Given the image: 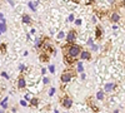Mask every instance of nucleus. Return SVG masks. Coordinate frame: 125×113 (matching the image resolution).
<instances>
[{"label":"nucleus","instance_id":"f257e3e1","mask_svg":"<svg viewBox=\"0 0 125 113\" xmlns=\"http://www.w3.org/2000/svg\"><path fill=\"white\" fill-rule=\"evenodd\" d=\"M81 48H80V45H76V44H70L68 48H65V55H68V57H70V58H76V57H79L80 55V53H81Z\"/></svg>","mask_w":125,"mask_h":113},{"label":"nucleus","instance_id":"f03ea898","mask_svg":"<svg viewBox=\"0 0 125 113\" xmlns=\"http://www.w3.org/2000/svg\"><path fill=\"white\" fill-rule=\"evenodd\" d=\"M61 104H62V107H64V108L69 109L73 106V99L70 97H64V98L61 99Z\"/></svg>","mask_w":125,"mask_h":113},{"label":"nucleus","instance_id":"7ed1b4c3","mask_svg":"<svg viewBox=\"0 0 125 113\" xmlns=\"http://www.w3.org/2000/svg\"><path fill=\"white\" fill-rule=\"evenodd\" d=\"M71 79H73V74L70 73V72H65V73H62L61 77H60V80L62 82V83H69Z\"/></svg>","mask_w":125,"mask_h":113},{"label":"nucleus","instance_id":"20e7f679","mask_svg":"<svg viewBox=\"0 0 125 113\" xmlns=\"http://www.w3.org/2000/svg\"><path fill=\"white\" fill-rule=\"evenodd\" d=\"M75 39H76V33L74 32V30H70V32L68 33V35H66V42L73 43V42H75Z\"/></svg>","mask_w":125,"mask_h":113},{"label":"nucleus","instance_id":"39448f33","mask_svg":"<svg viewBox=\"0 0 125 113\" xmlns=\"http://www.w3.org/2000/svg\"><path fill=\"white\" fill-rule=\"evenodd\" d=\"M116 88L115 83H106L104 86V92H106V93H111V92Z\"/></svg>","mask_w":125,"mask_h":113},{"label":"nucleus","instance_id":"423d86ee","mask_svg":"<svg viewBox=\"0 0 125 113\" xmlns=\"http://www.w3.org/2000/svg\"><path fill=\"white\" fill-rule=\"evenodd\" d=\"M80 59H83V60H90L91 59V53L88 52V50H81Z\"/></svg>","mask_w":125,"mask_h":113},{"label":"nucleus","instance_id":"0eeeda50","mask_svg":"<svg viewBox=\"0 0 125 113\" xmlns=\"http://www.w3.org/2000/svg\"><path fill=\"white\" fill-rule=\"evenodd\" d=\"M26 87V80H25V78L24 77H20L19 79H18V88L19 89H24Z\"/></svg>","mask_w":125,"mask_h":113},{"label":"nucleus","instance_id":"6e6552de","mask_svg":"<svg viewBox=\"0 0 125 113\" xmlns=\"http://www.w3.org/2000/svg\"><path fill=\"white\" fill-rule=\"evenodd\" d=\"M120 19H121V16H120V14H118V13H113L111 16H110V20H111L113 23H119Z\"/></svg>","mask_w":125,"mask_h":113},{"label":"nucleus","instance_id":"1a4fd4ad","mask_svg":"<svg viewBox=\"0 0 125 113\" xmlns=\"http://www.w3.org/2000/svg\"><path fill=\"white\" fill-rule=\"evenodd\" d=\"M76 70L79 72V73H84V65H83L81 62H78L76 63Z\"/></svg>","mask_w":125,"mask_h":113},{"label":"nucleus","instance_id":"9d476101","mask_svg":"<svg viewBox=\"0 0 125 113\" xmlns=\"http://www.w3.org/2000/svg\"><path fill=\"white\" fill-rule=\"evenodd\" d=\"M104 96H105V92H104V90H99L98 93H96L98 100H103V99H104Z\"/></svg>","mask_w":125,"mask_h":113},{"label":"nucleus","instance_id":"9b49d317","mask_svg":"<svg viewBox=\"0 0 125 113\" xmlns=\"http://www.w3.org/2000/svg\"><path fill=\"white\" fill-rule=\"evenodd\" d=\"M38 104H39V99H38V98H31V99H30V106L38 107Z\"/></svg>","mask_w":125,"mask_h":113},{"label":"nucleus","instance_id":"f8f14e48","mask_svg":"<svg viewBox=\"0 0 125 113\" xmlns=\"http://www.w3.org/2000/svg\"><path fill=\"white\" fill-rule=\"evenodd\" d=\"M23 23H25V24H30L31 23V18L29 16V15H23Z\"/></svg>","mask_w":125,"mask_h":113},{"label":"nucleus","instance_id":"ddd939ff","mask_svg":"<svg viewBox=\"0 0 125 113\" xmlns=\"http://www.w3.org/2000/svg\"><path fill=\"white\" fill-rule=\"evenodd\" d=\"M8 99H9V98L6 97V98H4L1 102H0V106H1V108H4V109L8 108V104H6V103H8Z\"/></svg>","mask_w":125,"mask_h":113},{"label":"nucleus","instance_id":"4468645a","mask_svg":"<svg viewBox=\"0 0 125 113\" xmlns=\"http://www.w3.org/2000/svg\"><path fill=\"white\" fill-rule=\"evenodd\" d=\"M6 32V24L5 23H0V34Z\"/></svg>","mask_w":125,"mask_h":113},{"label":"nucleus","instance_id":"2eb2a0df","mask_svg":"<svg viewBox=\"0 0 125 113\" xmlns=\"http://www.w3.org/2000/svg\"><path fill=\"white\" fill-rule=\"evenodd\" d=\"M41 45H43V40H41L40 38L35 39V47H36V48H39V47H41Z\"/></svg>","mask_w":125,"mask_h":113},{"label":"nucleus","instance_id":"dca6fc26","mask_svg":"<svg viewBox=\"0 0 125 113\" xmlns=\"http://www.w3.org/2000/svg\"><path fill=\"white\" fill-rule=\"evenodd\" d=\"M101 34H103V30H101L100 26H98V28H96V38H100Z\"/></svg>","mask_w":125,"mask_h":113},{"label":"nucleus","instance_id":"f3484780","mask_svg":"<svg viewBox=\"0 0 125 113\" xmlns=\"http://www.w3.org/2000/svg\"><path fill=\"white\" fill-rule=\"evenodd\" d=\"M64 33H62V32H60L59 34H58V40H59V42H60V40H62V39H64Z\"/></svg>","mask_w":125,"mask_h":113},{"label":"nucleus","instance_id":"a211bd4d","mask_svg":"<svg viewBox=\"0 0 125 113\" xmlns=\"http://www.w3.org/2000/svg\"><path fill=\"white\" fill-rule=\"evenodd\" d=\"M29 8L33 10V12H35V10H36V9H35V4H34V3H31V1L29 3Z\"/></svg>","mask_w":125,"mask_h":113},{"label":"nucleus","instance_id":"6ab92c4d","mask_svg":"<svg viewBox=\"0 0 125 113\" xmlns=\"http://www.w3.org/2000/svg\"><path fill=\"white\" fill-rule=\"evenodd\" d=\"M49 70H50V73H54V72H55V67H54V64H51V65L49 67Z\"/></svg>","mask_w":125,"mask_h":113},{"label":"nucleus","instance_id":"aec40b11","mask_svg":"<svg viewBox=\"0 0 125 113\" xmlns=\"http://www.w3.org/2000/svg\"><path fill=\"white\" fill-rule=\"evenodd\" d=\"M31 98H33V96H31L30 93L25 94V99H26V100H29V102H30V99H31Z\"/></svg>","mask_w":125,"mask_h":113},{"label":"nucleus","instance_id":"412c9836","mask_svg":"<svg viewBox=\"0 0 125 113\" xmlns=\"http://www.w3.org/2000/svg\"><path fill=\"white\" fill-rule=\"evenodd\" d=\"M54 93H55V88H50V90H49V96L51 97Z\"/></svg>","mask_w":125,"mask_h":113},{"label":"nucleus","instance_id":"4be33fe9","mask_svg":"<svg viewBox=\"0 0 125 113\" xmlns=\"http://www.w3.org/2000/svg\"><path fill=\"white\" fill-rule=\"evenodd\" d=\"M43 82H44V84H48L49 82H50V79H49L48 77H44V78H43Z\"/></svg>","mask_w":125,"mask_h":113},{"label":"nucleus","instance_id":"5701e85b","mask_svg":"<svg viewBox=\"0 0 125 113\" xmlns=\"http://www.w3.org/2000/svg\"><path fill=\"white\" fill-rule=\"evenodd\" d=\"M91 50H93V52H96V50H98V45L93 44V45H91Z\"/></svg>","mask_w":125,"mask_h":113},{"label":"nucleus","instance_id":"b1692460","mask_svg":"<svg viewBox=\"0 0 125 113\" xmlns=\"http://www.w3.org/2000/svg\"><path fill=\"white\" fill-rule=\"evenodd\" d=\"M19 70H20V72L25 70V65H24V64H20V65H19Z\"/></svg>","mask_w":125,"mask_h":113},{"label":"nucleus","instance_id":"393cba45","mask_svg":"<svg viewBox=\"0 0 125 113\" xmlns=\"http://www.w3.org/2000/svg\"><path fill=\"white\" fill-rule=\"evenodd\" d=\"M68 20H69V22H74V15L70 14V15H69V18H68Z\"/></svg>","mask_w":125,"mask_h":113},{"label":"nucleus","instance_id":"a878e982","mask_svg":"<svg viewBox=\"0 0 125 113\" xmlns=\"http://www.w3.org/2000/svg\"><path fill=\"white\" fill-rule=\"evenodd\" d=\"M1 75H3L4 78H6V79H10V77H9V75H8L6 73H5V72H3V73H1Z\"/></svg>","mask_w":125,"mask_h":113},{"label":"nucleus","instance_id":"bb28decb","mask_svg":"<svg viewBox=\"0 0 125 113\" xmlns=\"http://www.w3.org/2000/svg\"><path fill=\"white\" fill-rule=\"evenodd\" d=\"M85 78H86L85 73H81V80H85Z\"/></svg>","mask_w":125,"mask_h":113},{"label":"nucleus","instance_id":"cd10ccee","mask_svg":"<svg viewBox=\"0 0 125 113\" xmlns=\"http://www.w3.org/2000/svg\"><path fill=\"white\" fill-rule=\"evenodd\" d=\"M75 24H76V25H80V24H81V19H78L76 22H75Z\"/></svg>","mask_w":125,"mask_h":113},{"label":"nucleus","instance_id":"c85d7f7f","mask_svg":"<svg viewBox=\"0 0 125 113\" xmlns=\"http://www.w3.org/2000/svg\"><path fill=\"white\" fill-rule=\"evenodd\" d=\"M88 44H89V45H93V44H94L93 39H89V40H88Z\"/></svg>","mask_w":125,"mask_h":113},{"label":"nucleus","instance_id":"c756f323","mask_svg":"<svg viewBox=\"0 0 125 113\" xmlns=\"http://www.w3.org/2000/svg\"><path fill=\"white\" fill-rule=\"evenodd\" d=\"M20 104H21V106H26V102L25 100H20Z\"/></svg>","mask_w":125,"mask_h":113},{"label":"nucleus","instance_id":"7c9ffc66","mask_svg":"<svg viewBox=\"0 0 125 113\" xmlns=\"http://www.w3.org/2000/svg\"><path fill=\"white\" fill-rule=\"evenodd\" d=\"M0 113H5V111L4 109H0Z\"/></svg>","mask_w":125,"mask_h":113},{"label":"nucleus","instance_id":"2f4dec72","mask_svg":"<svg viewBox=\"0 0 125 113\" xmlns=\"http://www.w3.org/2000/svg\"><path fill=\"white\" fill-rule=\"evenodd\" d=\"M73 1H74V3H79V1H80V0H73Z\"/></svg>","mask_w":125,"mask_h":113},{"label":"nucleus","instance_id":"473e14b6","mask_svg":"<svg viewBox=\"0 0 125 113\" xmlns=\"http://www.w3.org/2000/svg\"><path fill=\"white\" fill-rule=\"evenodd\" d=\"M88 1H89V3H91V1H94V0H88Z\"/></svg>","mask_w":125,"mask_h":113}]
</instances>
